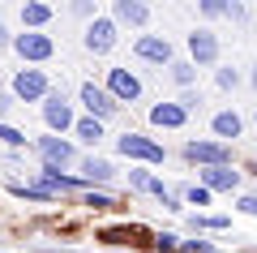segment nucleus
<instances>
[{
    "label": "nucleus",
    "mask_w": 257,
    "mask_h": 253,
    "mask_svg": "<svg viewBox=\"0 0 257 253\" xmlns=\"http://www.w3.org/2000/svg\"><path fill=\"white\" fill-rule=\"evenodd\" d=\"M116 150L124 154V159H142V163H163V159H167V150L155 142V137H146V133H124V137H116Z\"/></svg>",
    "instance_id": "1"
},
{
    "label": "nucleus",
    "mask_w": 257,
    "mask_h": 253,
    "mask_svg": "<svg viewBox=\"0 0 257 253\" xmlns=\"http://www.w3.org/2000/svg\"><path fill=\"white\" fill-rule=\"evenodd\" d=\"M47 95H52V86H47V73H43V69H22L18 77H13V99H22V103H43Z\"/></svg>",
    "instance_id": "2"
},
{
    "label": "nucleus",
    "mask_w": 257,
    "mask_h": 253,
    "mask_svg": "<svg viewBox=\"0 0 257 253\" xmlns=\"http://www.w3.org/2000/svg\"><path fill=\"white\" fill-rule=\"evenodd\" d=\"M103 91L116 103H138L142 99V77L133 69H107V86H103Z\"/></svg>",
    "instance_id": "3"
},
{
    "label": "nucleus",
    "mask_w": 257,
    "mask_h": 253,
    "mask_svg": "<svg viewBox=\"0 0 257 253\" xmlns=\"http://www.w3.org/2000/svg\"><path fill=\"white\" fill-rule=\"evenodd\" d=\"M184 159L206 167H231V146L223 142H184Z\"/></svg>",
    "instance_id": "4"
},
{
    "label": "nucleus",
    "mask_w": 257,
    "mask_h": 253,
    "mask_svg": "<svg viewBox=\"0 0 257 253\" xmlns=\"http://www.w3.org/2000/svg\"><path fill=\"white\" fill-rule=\"evenodd\" d=\"M189 60L197 64V69H210V64L219 60V35H214V30H193L189 35Z\"/></svg>",
    "instance_id": "5"
},
{
    "label": "nucleus",
    "mask_w": 257,
    "mask_h": 253,
    "mask_svg": "<svg viewBox=\"0 0 257 253\" xmlns=\"http://www.w3.org/2000/svg\"><path fill=\"white\" fill-rule=\"evenodd\" d=\"M43 120H47L52 133H64V129L77 125V120H73V108H69V99H64L60 91H52V95L43 99Z\"/></svg>",
    "instance_id": "6"
},
{
    "label": "nucleus",
    "mask_w": 257,
    "mask_h": 253,
    "mask_svg": "<svg viewBox=\"0 0 257 253\" xmlns=\"http://www.w3.org/2000/svg\"><path fill=\"white\" fill-rule=\"evenodd\" d=\"M77 95H82L86 112H90L94 120H107V116H116V112H120V103L111 99V95L103 91V86H94V81H82V91H77Z\"/></svg>",
    "instance_id": "7"
},
{
    "label": "nucleus",
    "mask_w": 257,
    "mask_h": 253,
    "mask_svg": "<svg viewBox=\"0 0 257 253\" xmlns=\"http://www.w3.org/2000/svg\"><path fill=\"white\" fill-rule=\"evenodd\" d=\"M13 52H18L22 60H52L56 43H52L47 35H39V30H26V35L13 39Z\"/></svg>",
    "instance_id": "8"
},
{
    "label": "nucleus",
    "mask_w": 257,
    "mask_h": 253,
    "mask_svg": "<svg viewBox=\"0 0 257 253\" xmlns=\"http://www.w3.org/2000/svg\"><path fill=\"white\" fill-rule=\"evenodd\" d=\"M111 47H116V22L111 18H94L90 26H86V52L107 56Z\"/></svg>",
    "instance_id": "9"
},
{
    "label": "nucleus",
    "mask_w": 257,
    "mask_h": 253,
    "mask_svg": "<svg viewBox=\"0 0 257 253\" xmlns=\"http://www.w3.org/2000/svg\"><path fill=\"white\" fill-rule=\"evenodd\" d=\"M35 150L43 154L47 167H64V163H73V159H77V154H73V142H64V137H56V133H52V137H39Z\"/></svg>",
    "instance_id": "10"
},
{
    "label": "nucleus",
    "mask_w": 257,
    "mask_h": 253,
    "mask_svg": "<svg viewBox=\"0 0 257 253\" xmlns=\"http://www.w3.org/2000/svg\"><path fill=\"white\" fill-rule=\"evenodd\" d=\"M133 52H138V60H150V64H172V43H167L163 35H142L138 43H133Z\"/></svg>",
    "instance_id": "11"
},
{
    "label": "nucleus",
    "mask_w": 257,
    "mask_h": 253,
    "mask_svg": "<svg viewBox=\"0 0 257 253\" xmlns=\"http://www.w3.org/2000/svg\"><path fill=\"white\" fill-rule=\"evenodd\" d=\"M210 129H214V137H219L223 146H231L240 133H244V120H240V112L227 108V112H214L210 116Z\"/></svg>",
    "instance_id": "12"
},
{
    "label": "nucleus",
    "mask_w": 257,
    "mask_h": 253,
    "mask_svg": "<svg viewBox=\"0 0 257 253\" xmlns=\"http://www.w3.org/2000/svg\"><path fill=\"white\" fill-rule=\"evenodd\" d=\"M202 185L210 193H231L240 189V167H202Z\"/></svg>",
    "instance_id": "13"
},
{
    "label": "nucleus",
    "mask_w": 257,
    "mask_h": 253,
    "mask_svg": "<svg viewBox=\"0 0 257 253\" xmlns=\"http://www.w3.org/2000/svg\"><path fill=\"white\" fill-rule=\"evenodd\" d=\"M184 120H189V112L180 103H155L150 108V125H159V129H184Z\"/></svg>",
    "instance_id": "14"
},
{
    "label": "nucleus",
    "mask_w": 257,
    "mask_h": 253,
    "mask_svg": "<svg viewBox=\"0 0 257 253\" xmlns=\"http://www.w3.org/2000/svg\"><path fill=\"white\" fill-rule=\"evenodd\" d=\"M128 189H138V193H159V198H172V193H167V185L159 181V176H150L146 167H133V172H128Z\"/></svg>",
    "instance_id": "15"
},
{
    "label": "nucleus",
    "mask_w": 257,
    "mask_h": 253,
    "mask_svg": "<svg viewBox=\"0 0 257 253\" xmlns=\"http://www.w3.org/2000/svg\"><path fill=\"white\" fill-rule=\"evenodd\" d=\"M111 176H116V167H111L107 159H94V154H86V159H82V181L86 185H107Z\"/></svg>",
    "instance_id": "16"
},
{
    "label": "nucleus",
    "mask_w": 257,
    "mask_h": 253,
    "mask_svg": "<svg viewBox=\"0 0 257 253\" xmlns=\"http://www.w3.org/2000/svg\"><path fill=\"white\" fill-rule=\"evenodd\" d=\"M116 22H128V26H146L150 22V9L142 5V0H116Z\"/></svg>",
    "instance_id": "17"
},
{
    "label": "nucleus",
    "mask_w": 257,
    "mask_h": 253,
    "mask_svg": "<svg viewBox=\"0 0 257 253\" xmlns=\"http://www.w3.org/2000/svg\"><path fill=\"white\" fill-rule=\"evenodd\" d=\"M73 133L82 137V142H90V146H99V142H103V120H94V116H86V120H77V125H73Z\"/></svg>",
    "instance_id": "18"
},
{
    "label": "nucleus",
    "mask_w": 257,
    "mask_h": 253,
    "mask_svg": "<svg viewBox=\"0 0 257 253\" xmlns=\"http://www.w3.org/2000/svg\"><path fill=\"white\" fill-rule=\"evenodd\" d=\"M22 22H26L30 30H39V26L52 22V9H47V5H22Z\"/></svg>",
    "instance_id": "19"
},
{
    "label": "nucleus",
    "mask_w": 257,
    "mask_h": 253,
    "mask_svg": "<svg viewBox=\"0 0 257 253\" xmlns=\"http://www.w3.org/2000/svg\"><path fill=\"white\" fill-rule=\"evenodd\" d=\"M167 69H172L176 86H193V81H197V64H193V60H172Z\"/></svg>",
    "instance_id": "20"
},
{
    "label": "nucleus",
    "mask_w": 257,
    "mask_h": 253,
    "mask_svg": "<svg viewBox=\"0 0 257 253\" xmlns=\"http://www.w3.org/2000/svg\"><path fill=\"white\" fill-rule=\"evenodd\" d=\"M82 206H90V210H116V198H107V193H86L82 198Z\"/></svg>",
    "instance_id": "21"
},
{
    "label": "nucleus",
    "mask_w": 257,
    "mask_h": 253,
    "mask_svg": "<svg viewBox=\"0 0 257 253\" xmlns=\"http://www.w3.org/2000/svg\"><path fill=\"white\" fill-rule=\"evenodd\" d=\"M184 202H189V206H210V189H206V185H189V189H184Z\"/></svg>",
    "instance_id": "22"
},
{
    "label": "nucleus",
    "mask_w": 257,
    "mask_h": 253,
    "mask_svg": "<svg viewBox=\"0 0 257 253\" xmlns=\"http://www.w3.org/2000/svg\"><path fill=\"white\" fill-rule=\"evenodd\" d=\"M155 249L159 253H176V249H180V236H176V232H159L155 236Z\"/></svg>",
    "instance_id": "23"
},
{
    "label": "nucleus",
    "mask_w": 257,
    "mask_h": 253,
    "mask_svg": "<svg viewBox=\"0 0 257 253\" xmlns=\"http://www.w3.org/2000/svg\"><path fill=\"white\" fill-rule=\"evenodd\" d=\"M0 142H5V146H26V133H18L13 125H5V120H0Z\"/></svg>",
    "instance_id": "24"
},
{
    "label": "nucleus",
    "mask_w": 257,
    "mask_h": 253,
    "mask_svg": "<svg viewBox=\"0 0 257 253\" xmlns=\"http://www.w3.org/2000/svg\"><path fill=\"white\" fill-rule=\"evenodd\" d=\"M214 81H219V91H236V86H240V73L236 69H219V73H214Z\"/></svg>",
    "instance_id": "25"
},
{
    "label": "nucleus",
    "mask_w": 257,
    "mask_h": 253,
    "mask_svg": "<svg viewBox=\"0 0 257 253\" xmlns=\"http://www.w3.org/2000/svg\"><path fill=\"white\" fill-rule=\"evenodd\" d=\"M180 253H219L210 240H180Z\"/></svg>",
    "instance_id": "26"
},
{
    "label": "nucleus",
    "mask_w": 257,
    "mask_h": 253,
    "mask_svg": "<svg viewBox=\"0 0 257 253\" xmlns=\"http://www.w3.org/2000/svg\"><path fill=\"white\" fill-rule=\"evenodd\" d=\"M202 13L206 18H227V5L223 0H202Z\"/></svg>",
    "instance_id": "27"
},
{
    "label": "nucleus",
    "mask_w": 257,
    "mask_h": 253,
    "mask_svg": "<svg viewBox=\"0 0 257 253\" xmlns=\"http://www.w3.org/2000/svg\"><path fill=\"white\" fill-rule=\"evenodd\" d=\"M180 108L184 112H202V95H197V91H184L180 95Z\"/></svg>",
    "instance_id": "28"
},
{
    "label": "nucleus",
    "mask_w": 257,
    "mask_h": 253,
    "mask_svg": "<svg viewBox=\"0 0 257 253\" xmlns=\"http://www.w3.org/2000/svg\"><path fill=\"white\" fill-rule=\"evenodd\" d=\"M236 210H240V215H253V219H257V193H244V198L236 202Z\"/></svg>",
    "instance_id": "29"
},
{
    "label": "nucleus",
    "mask_w": 257,
    "mask_h": 253,
    "mask_svg": "<svg viewBox=\"0 0 257 253\" xmlns=\"http://www.w3.org/2000/svg\"><path fill=\"white\" fill-rule=\"evenodd\" d=\"M227 18H231V22H244L248 13H244V5H236V0H227Z\"/></svg>",
    "instance_id": "30"
},
{
    "label": "nucleus",
    "mask_w": 257,
    "mask_h": 253,
    "mask_svg": "<svg viewBox=\"0 0 257 253\" xmlns=\"http://www.w3.org/2000/svg\"><path fill=\"white\" fill-rule=\"evenodd\" d=\"M73 13H77V18H90V22L99 18V13H94V5H86V0H82V5H73Z\"/></svg>",
    "instance_id": "31"
},
{
    "label": "nucleus",
    "mask_w": 257,
    "mask_h": 253,
    "mask_svg": "<svg viewBox=\"0 0 257 253\" xmlns=\"http://www.w3.org/2000/svg\"><path fill=\"white\" fill-rule=\"evenodd\" d=\"M9 112H13V95L0 91V116H9Z\"/></svg>",
    "instance_id": "32"
},
{
    "label": "nucleus",
    "mask_w": 257,
    "mask_h": 253,
    "mask_svg": "<svg viewBox=\"0 0 257 253\" xmlns=\"http://www.w3.org/2000/svg\"><path fill=\"white\" fill-rule=\"evenodd\" d=\"M248 81H253V91H257V64H253V77H248Z\"/></svg>",
    "instance_id": "33"
},
{
    "label": "nucleus",
    "mask_w": 257,
    "mask_h": 253,
    "mask_svg": "<svg viewBox=\"0 0 257 253\" xmlns=\"http://www.w3.org/2000/svg\"><path fill=\"white\" fill-rule=\"evenodd\" d=\"M0 39H5V22H0Z\"/></svg>",
    "instance_id": "34"
},
{
    "label": "nucleus",
    "mask_w": 257,
    "mask_h": 253,
    "mask_svg": "<svg viewBox=\"0 0 257 253\" xmlns=\"http://www.w3.org/2000/svg\"><path fill=\"white\" fill-rule=\"evenodd\" d=\"M253 120H257V112H253Z\"/></svg>",
    "instance_id": "35"
}]
</instances>
